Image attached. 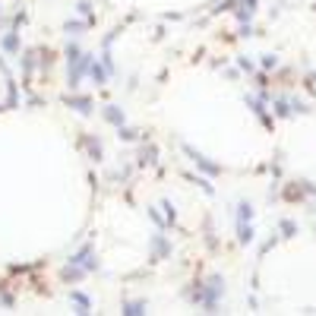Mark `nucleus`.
I'll use <instances>...</instances> for the list:
<instances>
[{
    "label": "nucleus",
    "instance_id": "obj_6",
    "mask_svg": "<svg viewBox=\"0 0 316 316\" xmlns=\"http://www.w3.org/2000/svg\"><path fill=\"white\" fill-rule=\"evenodd\" d=\"M3 48H6V51H16V48H19V41H16V35H6V38H3Z\"/></svg>",
    "mask_w": 316,
    "mask_h": 316
},
{
    "label": "nucleus",
    "instance_id": "obj_1",
    "mask_svg": "<svg viewBox=\"0 0 316 316\" xmlns=\"http://www.w3.org/2000/svg\"><path fill=\"white\" fill-rule=\"evenodd\" d=\"M70 301L76 304V313H89V297H85V294L73 291V294H70Z\"/></svg>",
    "mask_w": 316,
    "mask_h": 316
},
{
    "label": "nucleus",
    "instance_id": "obj_5",
    "mask_svg": "<svg viewBox=\"0 0 316 316\" xmlns=\"http://www.w3.org/2000/svg\"><path fill=\"white\" fill-rule=\"evenodd\" d=\"M63 29H66V35H79V32H82V22H66Z\"/></svg>",
    "mask_w": 316,
    "mask_h": 316
},
{
    "label": "nucleus",
    "instance_id": "obj_3",
    "mask_svg": "<svg viewBox=\"0 0 316 316\" xmlns=\"http://www.w3.org/2000/svg\"><path fill=\"white\" fill-rule=\"evenodd\" d=\"M124 313H146V304H142V301H130V304H124Z\"/></svg>",
    "mask_w": 316,
    "mask_h": 316
},
{
    "label": "nucleus",
    "instance_id": "obj_4",
    "mask_svg": "<svg viewBox=\"0 0 316 316\" xmlns=\"http://www.w3.org/2000/svg\"><path fill=\"white\" fill-rule=\"evenodd\" d=\"M105 117H108L111 124H117V126L124 124V114H117V108H105Z\"/></svg>",
    "mask_w": 316,
    "mask_h": 316
},
{
    "label": "nucleus",
    "instance_id": "obj_2",
    "mask_svg": "<svg viewBox=\"0 0 316 316\" xmlns=\"http://www.w3.org/2000/svg\"><path fill=\"white\" fill-rule=\"evenodd\" d=\"M66 101H70L76 111H82V114H89V111H92V108H89V98H66Z\"/></svg>",
    "mask_w": 316,
    "mask_h": 316
}]
</instances>
